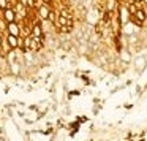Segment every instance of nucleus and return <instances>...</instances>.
<instances>
[{
	"label": "nucleus",
	"instance_id": "obj_1",
	"mask_svg": "<svg viewBox=\"0 0 147 141\" xmlns=\"http://www.w3.org/2000/svg\"><path fill=\"white\" fill-rule=\"evenodd\" d=\"M14 18H16V13H14L13 10H5V19H7L8 22H13Z\"/></svg>",
	"mask_w": 147,
	"mask_h": 141
},
{
	"label": "nucleus",
	"instance_id": "obj_2",
	"mask_svg": "<svg viewBox=\"0 0 147 141\" xmlns=\"http://www.w3.org/2000/svg\"><path fill=\"white\" fill-rule=\"evenodd\" d=\"M134 16H136V24H141L144 19H146V13H144L142 10H138L136 13H134Z\"/></svg>",
	"mask_w": 147,
	"mask_h": 141
},
{
	"label": "nucleus",
	"instance_id": "obj_3",
	"mask_svg": "<svg viewBox=\"0 0 147 141\" xmlns=\"http://www.w3.org/2000/svg\"><path fill=\"white\" fill-rule=\"evenodd\" d=\"M8 30H10L11 35H16V37H18V33H19V30H18V26L14 24V21H13V22L8 24Z\"/></svg>",
	"mask_w": 147,
	"mask_h": 141
},
{
	"label": "nucleus",
	"instance_id": "obj_4",
	"mask_svg": "<svg viewBox=\"0 0 147 141\" xmlns=\"http://www.w3.org/2000/svg\"><path fill=\"white\" fill-rule=\"evenodd\" d=\"M8 43H10V46H11V48H16V46H18L16 35H10V37H8Z\"/></svg>",
	"mask_w": 147,
	"mask_h": 141
},
{
	"label": "nucleus",
	"instance_id": "obj_5",
	"mask_svg": "<svg viewBox=\"0 0 147 141\" xmlns=\"http://www.w3.org/2000/svg\"><path fill=\"white\" fill-rule=\"evenodd\" d=\"M40 14H41L43 19H48L49 18V11L46 10V8H40Z\"/></svg>",
	"mask_w": 147,
	"mask_h": 141
},
{
	"label": "nucleus",
	"instance_id": "obj_6",
	"mask_svg": "<svg viewBox=\"0 0 147 141\" xmlns=\"http://www.w3.org/2000/svg\"><path fill=\"white\" fill-rule=\"evenodd\" d=\"M120 13H122V18H120L122 22H125V21L128 19V11L125 10V8H120Z\"/></svg>",
	"mask_w": 147,
	"mask_h": 141
},
{
	"label": "nucleus",
	"instance_id": "obj_7",
	"mask_svg": "<svg viewBox=\"0 0 147 141\" xmlns=\"http://www.w3.org/2000/svg\"><path fill=\"white\" fill-rule=\"evenodd\" d=\"M33 35H36V37L41 35V26H38V24H36V26L33 27Z\"/></svg>",
	"mask_w": 147,
	"mask_h": 141
},
{
	"label": "nucleus",
	"instance_id": "obj_8",
	"mask_svg": "<svg viewBox=\"0 0 147 141\" xmlns=\"http://www.w3.org/2000/svg\"><path fill=\"white\" fill-rule=\"evenodd\" d=\"M114 7H115V0H109V2H108V10L111 11Z\"/></svg>",
	"mask_w": 147,
	"mask_h": 141
},
{
	"label": "nucleus",
	"instance_id": "obj_9",
	"mask_svg": "<svg viewBox=\"0 0 147 141\" xmlns=\"http://www.w3.org/2000/svg\"><path fill=\"white\" fill-rule=\"evenodd\" d=\"M128 11H130V13H136V11H138V8L136 7H134V5H130V7H128Z\"/></svg>",
	"mask_w": 147,
	"mask_h": 141
},
{
	"label": "nucleus",
	"instance_id": "obj_10",
	"mask_svg": "<svg viewBox=\"0 0 147 141\" xmlns=\"http://www.w3.org/2000/svg\"><path fill=\"white\" fill-rule=\"evenodd\" d=\"M0 7H2V8H7V2H5V0H0Z\"/></svg>",
	"mask_w": 147,
	"mask_h": 141
},
{
	"label": "nucleus",
	"instance_id": "obj_11",
	"mask_svg": "<svg viewBox=\"0 0 147 141\" xmlns=\"http://www.w3.org/2000/svg\"><path fill=\"white\" fill-rule=\"evenodd\" d=\"M49 19H51L52 22H54V21H55V16H54V13H52V11H51V13H49Z\"/></svg>",
	"mask_w": 147,
	"mask_h": 141
},
{
	"label": "nucleus",
	"instance_id": "obj_12",
	"mask_svg": "<svg viewBox=\"0 0 147 141\" xmlns=\"http://www.w3.org/2000/svg\"><path fill=\"white\" fill-rule=\"evenodd\" d=\"M29 3V0H21V5H27Z\"/></svg>",
	"mask_w": 147,
	"mask_h": 141
},
{
	"label": "nucleus",
	"instance_id": "obj_13",
	"mask_svg": "<svg viewBox=\"0 0 147 141\" xmlns=\"http://www.w3.org/2000/svg\"><path fill=\"white\" fill-rule=\"evenodd\" d=\"M134 2H136V3H141V0H134Z\"/></svg>",
	"mask_w": 147,
	"mask_h": 141
},
{
	"label": "nucleus",
	"instance_id": "obj_14",
	"mask_svg": "<svg viewBox=\"0 0 147 141\" xmlns=\"http://www.w3.org/2000/svg\"><path fill=\"white\" fill-rule=\"evenodd\" d=\"M0 46H2V37H0Z\"/></svg>",
	"mask_w": 147,
	"mask_h": 141
},
{
	"label": "nucleus",
	"instance_id": "obj_15",
	"mask_svg": "<svg viewBox=\"0 0 147 141\" xmlns=\"http://www.w3.org/2000/svg\"><path fill=\"white\" fill-rule=\"evenodd\" d=\"M45 2H49V0H45Z\"/></svg>",
	"mask_w": 147,
	"mask_h": 141
}]
</instances>
